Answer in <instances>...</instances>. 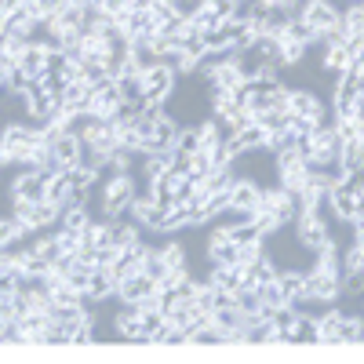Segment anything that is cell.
Masks as SVG:
<instances>
[{
    "mask_svg": "<svg viewBox=\"0 0 364 364\" xmlns=\"http://www.w3.org/2000/svg\"><path fill=\"white\" fill-rule=\"evenodd\" d=\"M41 142H44V132H37L29 120L4 124L0 128V168H26Z\"/></svg>",
    "mask_w": 364,
    "mask_h": 364,
    "instance_id": "cell-1",
    "label": "cell"
},
{
    "mask_svg": "<svg viewBox=\"0 0 364 364\" xmlns=\"http://www.w3.org/2000/svg\"><path fill=\"white\" fill-rule=\"evenodd\" d=\"M139 193V178L132 171H117L102 178V215L106 219H132V200Z\"/></svg>",
    "mask_w": 364,
    "mask_h": 364,
    "instance_id": "cell-2",
    "label": "cell"
},
{
    "mask_svg": "<svg viewBox=\"0 0 364 364\" xmlns=\"http://www.w3.org/2000/svg\"><path fill=\"white\" fill-rule=\"evenodd\" d=\"M291 233H295V240L306 252H317V248H324V245H331V226H328V219L324 215H317V211H306V215H299L295 223H291Z\"/></svg>",
    "mask_w": 364,
    "mask_h": 364,
    "instance_id": "cell-3",
    "label": "cell"
},
{
    "mask_svg": "<svg viewBox=\"0 0 364 364\" xmlns=\"http://www.w3.org/2000/svg\"><path fill=\"white\" fill-rule=\"evenodd\" d=\"M178 91V73L168 70V66H154V70H146L142 73V99L146 102H168L171 95Z\"/></svg>",
    "mask_w": 364,
    "mask_h": 364,
    "instance_id": "cell-4",
    "label": "cell"
},
{
    "mask_svg": "<svg viewBox=\"0 0 364 364\" xmlns=\"http://www.w3.org/2000/svg\"><path fill=\"white\" fill-rule=\"evenodd\" d=\"M339 11H343V8L331 4V0H299V4H295V15L306 18V22L317 29V37L339 22Z\"/></svg>",
    "mask_w": 364,
    "mask_h": 364,
    "instance_id": "cell-5",
    "label": "cell"
},
{
    "mask_svg": "<svg viewBox=\"0 0 364 364\" xmlns=\"http://www.w3.org/2000/svg\"><path fill=\"white\" fill-rule=\"evenodd\" d=\"M48 197V175L37 168H22L11 182V200H44Z\"/></svg>",
    "mask_w": 364,
    "mask_h": 364,
    "instance_id": "cell-6",
    "label": "cell"
},
{
    "mask_svg": "<svg viewBox=\"0 0 364 364\" xmlns=\"http://www.w3.org/2000/svg\"><path fill=\"white\" fill-rule=\"evenodd\" d=\"M259 200H262V182H255V178H248V175H237L233 190H230V208L255 215V211H259Z\"/></svg>",
    "mask_w": 364,
    "mask_h": 364,
    "instance_id": "cell-7",
    "label": "cell"
},
{
    "mask_svg": "<svg viewBox=\"0 0 364 364\" xmlns=\"http://www.w3.org/2000/svg\"><path fill=\"white\" fill-rule=\"evenodd\" d=\"M230 139V149H233V157H240V154H255V149H262L266 146V128L262 124H245L240 132H233V135H226Z\"/></svg>",
    "mask_w": 364,
    "mask_h": 364,
    "instance_id": "cell-8",
    "label": "cell"
},
{
    "mask_svg": "<svg viewBox=\"0 0 364 364\" xmlns=\"http://www.w3.org/2000/svg\"><path fill=\"white\" fill-rule=\"evenodd\" d=\"M157 291V281L154 277H149V273H135V277H128V281H120L117 284V299L120 302H142L146 295H154Z\"/></svg>",
    "mask_w": 364,
    "mask_h": 364,
    "instance_id": "cell-9",
    "label": "cell"
},
{
    "mask_svg": "<svg viewBox=\"0 0 364 364\" xmlns=\"http://www.w3.org/2000/svg\"><path fill=\"white\" fill-rule=\"evenodd\" d=\"M317 321V339L324 346H339V321H343V310L331 302V306H324V314H314Z\"/></svg>",
    "mask_w": 364,
    "mask_h": 364,
    "instance_id": "cell-10",
    "label": "cell"
},
{
    "mask_svg": "<svg viewBox=\"0 0 364 364\" xmlns=\"http://www.w3.org/2000/svg\"><path fill=\"white\" fill-rule=\"evenodd\" d=\"M91 302H113L117 299V281L109 277L106 266H95L91 269V281H87V291H84Z\"/></svg>",
    "mask_w": 364,
    "mask_h": 364,
    "instance_id": "cell-11",
    "label": "cell"
},
{
    "mask_svg": "<svg viewBox=\"0 0 364 364\" xmlns=\"http://www.w3.org/2000/svg\"><path fill=\"white\" fill-rule=\"evenodd\" d=\"M18 70L37 80V77L48 70V44H37V41L26 44V48L18 51Z\"/></svg>",
    "mask_w": 364,
    "mask_h": 364,
    "instance_id": "cell-12",
    "label": "cell"
},
{
    "mask_svg": "<svg viewBox=\"0 0 364 364\" xmlns=\"http://www.w3.org/2000/svg\"><path fill=\"white\" fill-rule=\"evenodd\" d=\"M161 255L168 262V273H190V248L182 245V240H168V245H161Z\"/></svg>",
    "mask_w": 364,
    "mask_h": 364,
    "instance_id": "cell-13",
    "label": "cell"
},
{
    "mask_svg": "<svg viewBox=\"0 0 364 364\" xmlns=\"http://www.w3.org/2000/svg\"><path fill=\"white\" fill-rule=\"evenodd\" d=\"M190 346H226V328H219L215 321H204L200 328L190 331Z\"/></svg>",
    "mask_w": 364,
    "mask_h": 364,
    "instance_id": "cell-14",
    "label": "cell"
},
{
    "mask_svg": "<svg viewBox=\"0 0 364 364\" xmlns=\"http://www.w3.org/2000/svg\"><path fill=\"white\" fill-rule=\"evenodd\" d=\"M120 102H124V95H120V87H117V80H109V84H102L99 91H95V102H91V109H95L99 117H109Z\"/></svg>",
    "mask_w": 364,
    "mask_h": 364,
    "instance_id": "cell-15",
    "label": "cell"
},
{
    "mask_svg": "<svg viewBox=\"0 0 364 364\" xmlns=\"http://www.w3.org/2000/svg\"><path fill=\"white\" fill-rule=\"evenodd\" d=\"M350 343H364V317L343 310V321H339V346H350Z\"/></svg>",
    "mask_w": 364,
    "mask_h": 364,
    "instance_id": "cell-16",
    "label": "cell"
},
{
    "mask_svg": "<svg viewBox=\"0 0 364 364\" xmlns=\"http://www.w3.org/2000/svg\"><path fill=\"white\" fill-rule=\"evenodd\" d=\"M255 295H259V302H262V314H273V310H281V306H288V299H284V291L277 288V281H266V284H255Z\"/></svg>",
    "mask_w": 364,
    "mask_h": 364,
    "instance_id": "cell-17",
    "label": "cell"
},
{
    "mask_svg": "<svg viewBox=\"0 0 364 364\" xmlns=\"http://www.w3.org/2000/svg\"><path fill=\"white\" fill-rule=\"evenodd\" d=\"M142 273H149L157 284L168 277V262H164V255H161V248H154V245H146V255H142Z\"/></svg>",
    "mask_w": 364,
    "mask_h": 364,
    "instance_id": "cell-18",
    "label": "cell"
},
{
    "mask_svg": "<svg viewBox=\"0 0 364 364\" xmlns=\"http://www.w3.org/2000/svg\"><path fill=\"white\" fill-rule=\"evenodd\" d=\"M117 87H120V95H124V102H146L142 99V73L117 77Z\"/></svg>",
    "mask_w": 364,
    "mask_h": 364,
    "instance_id": "cell-19",
    "label": "cell"
},
{
    "mask_svg": "<svg viewBox=\"0 0 364 364\" xmlns=\"http://www.w3.org/2000/svg\"><path fill=\"white\" fill-rule=\"evenodd\" d=\"M91 262H84V259H73V266L66 269V284H73L77 291H87V281H91Z\"/></svg>",
    "mask_w": 364,
    "mask_h": 364,
    "instance_id": "cell-20",
    "label": "cell"
},
{
    "mask_svg": "<svg viewBox=\"0 0 364 364\" xmlns=\"http://www.w3.org/2000/svg\"><path fill=\"white\" fill-rule=\"evenodd\" d=\"M175 149H182V154H197V149H200V132H197V124H178Z\"/></svg>",
    "mask_w": 364,
    "mask_h": 364,
    "instance_id": "cell-21",
    "label": "cell"
},
{
    "mask_svg": "<svg viewBox=\"0 0 364 364\" xmlns=\"http://www.w3.org/2000/svg\"><path fill=\"white\" fill-rule=\"evenodd\" d=\"M161 346H190V336H186V328H178V324H164L161 328V336H157Z\"/></svg>",
    "mask_w": 364,
    "mask_h": 364,
    "instance_id": "cell-22",
    "label": "cell"
},
{
    "mask_svg": "<svg viewBox=\"0 0 364 364\" xmlns=\"http://www.w3.org/2000/svg\"><path fill=\"white\" fill-rule=\"evenodd\" d=\"M204 4H208L211 11H215L219 18H230V15L237 11V4H233V0H204Z\"/></svg>",
    "mask_w": 364,
    "mask_h": 364,
    "instance_id": "cell-23",
    "label": "cell"
},
{
    "mask_svg": "<svg viewBox=\"0 0 364 364\" xmlns=\"http://www.w3.org/2000/svg\"><path fill=\"white\" fill-rule=\"evenodd\" d=\"M33 4H37V8L44 11V15H51L55 8H63V4H66V0H33Z\"/></svg>",
    "mask_w": 364,
    "mask_h": 364,
    "instance_id": "cell-24",
    "label": "cell"
},
{
    "mask_svg": "<svg viewBox=\"0 0 364 364\" xmlns=\"http://www.w3.org/2000/svg\"><path fill=\"white\" fill-rule=\"evenodd\" d=\"M350 70H353V73H360V70H364V44L353 51V58H350Z\"/></svg>",
    "mask_w": 364,
    "mask_h": 364,
    "instance_id": "cell-25",
    "label": "cell"
},
{
    "mask_svg": "<svg viewBox=\"0 0 364 364\" xmlns=\"http://www.w3.org/2000/svg\"><path fill=\"white\" fill-rule=\"evenodd\" d=\"M266 4H277V8H288V11H295V4H299V0H266Z\"/></svg>",
    "mask_w": 364,
    "mask_h": 364,
    "instance_id": "cell-26",
    "label": "cell"
},
{
    "mask_svg": "<svg viewBox=\"0 0 364 364\" xmlns=\"http://www.w3.org/2000/svg\"><path fill=\"white\" fill-rule=\"evenodd\" d=\"M22 4V0H0V11H15Z\"/></svg>",
    "mask_w": 364,
    "mask_h": 364,
    "instance_id": "cell-27",
    "label": "cell"
},
{
    "mask_svg": "<svg viewBox=\"0 0 364 364\" xmlns=\"http://www.w3.org/2000/svg\"><path fill=\"white\" fill-rule=\"evenodd\" d=\"M353 109H357V117L364 120V95H357V106H353Z\"/></svg>",
    "mask_w": 364,
    "mask_h": 364,
    "instance_id": "cell-28",
    "label": "cell"
}]
</instances>
